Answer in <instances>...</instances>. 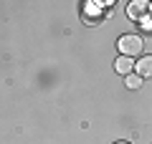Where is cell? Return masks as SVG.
<instances>
[{
  "instance_id": "5",
  "label": "cell",
  "mask_w": 152,
  "mask_h": 144,
  "mask_svg": "<svg viewBox=\"0 0 152 144\" xmlns=\"http://www.w3.org/2000/svg\"><path fill=\"white\" fill-rule=\"evenodd\" d=\"M124 84H127V89H140V86H142V79H140V76H127Z\"/></svg>"
},
{
  "instance_id": "1",
  "label": "cell",
  "mask_w": 152,
  "mask_h": 144,
  "mask_svg": "<svg viewBox=\"0 0 152 144\" xmlns=\"http://www.w3.org/2000/svg\"><path fill=\"white\" fill-rule=\"evenodd\" d=\"M117 48H119V53H122V56L132 58V56H137V53L142 51V38L137 36V33H127V36H122V38H119Z\"/></svg>"
},
{
  "instance_id": "4",
  "label": "cell",
  "mask_w": 152,
  "mask_h": 144,
  "mask_svg": "<svg viewBox=\"0 0 152 144\" xmlns=\"http://www.w3.org/2000/svg\"><path fill=\"white\" fill-rule=\"evenodd\" d=\"M114 68L119 71V73H129V71L134 68V63H132V58H127V56H119L117 63H114Z\"/></svg>"
},
{
  "instance_id": "2",
  "label": "cell",
  "mask_w": 152,
  "mask_h": 144,
  "mask_svg": "<svg viewBox=\"0 0 152 144\" xmlns=\"http://www.w3.org/2000/svg\"><path fill=\"white\" fill-rule=\"evenodd\" d=\"M137 76L140 79H152V56H142L137 61Z\"/></svg>"
},
{
  "instance_id": "6",
  "label": "cell",
  "mask_w": 152,
  "mask_h": 144,
  "mask_svg": "<svg viewBox=\"0 0 152 144\" xmlns=\"http://www.w3.org/2000/svg\"><path fill=\"white\" fill-rule=\"evenodd\" d=\"M117 144H127V142H117Z\"/></svg>"
},
{
  "instance_id": "3",
  "label": "cell",
  "mask_w": 152,
  "mask_h": 144,
  "mask_svg": "<svg viewBox=\"0 0 152 144\" xmlns=\"http://www.w3.org/2000/svg\"><path fill=\"white\" fill-rule=\"evenodd\" d=\"M147 8H150V5L140 0V3H129V10H127V13H129V18H132V20H137V18H145Z\"/></svg>"
}]
</instances>
